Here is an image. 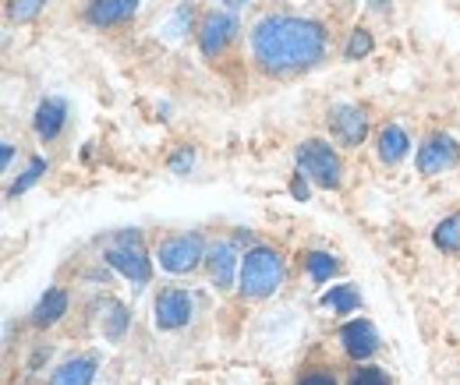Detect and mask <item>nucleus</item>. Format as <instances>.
I'll return each mask as SVG.
<instances>
[{
  "label": "nucleus",
  "instance_id": "f257e3e1",
  "mask_svg": "<svg viewBox=\"0 0 460 385\" xmlns=\"http://www.w3.org/2000/svg\"><path fill=\"white\" fill-rule=\"evenodd\" d=\"M252 57L270 74H288L319 64L326 54V29L312 18L266 14L252 25Z\"/></svg>",
  "mask_w": 460,
  "mask_h": 385
},
{
  "label": "nucleus",
  "instance_id": "f03ea898",
  "mask_svg": "<svg viewBox=\"0 0 460 385\" xmlns=\"http://www.w3.org/2000/svg\"><path fill=\"white\" fill-rule=\"evenodd\" d=\"M284 276H288V266H284L280 251L259 244V248L244 251V258H241L237 290H241L248 301H262V297H273V293L284 286Z\"/></svg>",
  "mask_w": 460,
  "mask_h": 385
},
{
  "label": "nucleus",
  "instance_id": "7ed1b4c3",
  "mask_svg": "<svg viewBox=\"0 0 460 385\" xmlns=\"http://www.w3.org/2000/svg\"><path fill=\"white\" fill-rule=\"evenodd\" d=\"M103 262L120 273L131 286H146L153 279V262L146 255V244H142V233L138 230H120L114 237V244L107 248Z\"/></svg>",
  "mask_w": 460,
  "mask_h": 385
},
{
  "label": "nucleus",
  "instance_id": "20e7f679",
  "mask_svg": "<svg viewBox=\"0 0 460 385\" xmlns=\"http://www.w3.org/2000/svg\"><path fill=\"white\" fill-rule=\"evenodd\" d=\"M294 156H297V170H301L308 180H315L319 188H341V180H344V163H341V156L333 153L330 142L308 138V142L297 145Z\"/></svg>",
  "mask_w": 460,
  "mask_h": 385
},
{
  "label": "nucleus",
  "instance_id": "39448f33",
  "mask_svg": "<svg viewBox=\"0 0 460 385\" xmlns=\"http://www.w3.org/2000/svg\"><path fill=\"white\" fill-rule=\"evenodd\" d=\"M156 262L160 269H167L173 276L191 273L199 262H206V244L199 233H177V237H167L160 248H156Z\"/></svg>",
  "mask_w": 460,
  "mask_h": 385
},
{
  "label": "nucleus",
  "instance_id": "423d86ee",
  "mask_svg": "<svg viewBox=\"0 0 460 385\" xmlns=\"http://www.w3.org/2000/svg\"><path fill=\"white\" fill-rule=\"evenodd\" d=\"M191 315H195V301H191L188 290H177V286L160 290V297H156V304H153V322H156V329H167V332L181 329V326L191 322Z\"/></svg>",
  "mask_w": 460,
  "mask_h": 385
},
{
  "label": "nucleus",
  "instance_id": "0eeeda50",
  "mask_svg": "<svg viewBox=\"0 0 460 385\" xmlns=\"http://www.w3.org/2000/svg\"><path fill=\"white\" fill-rule=\"evenodd\" d=\"M234 36H237V18L227 11H209L199 25V50H202V57L213 60L234 43Z\"/></svg>",
  "mask_w": 460,
  "mask_h": 385
},
{
  "label": "nucleus",
  "instance_id": "6e6552de",
  "mask_svg": "<svg viewBox=\"0 0 460 385\" xmlns=\"http://www.w3.org/2000/svg\"><path fill=\"white\" fill-rule=\"evenodd\" d=\"M457 163H460V145H457V138H450V135H432V138L418 149V170H421L425 177H439V173L454 170Z\"/></svg>",
  "mask_w": 460,
  "mask_h": 385
},
{
  "label": "nucleus",
  "instance_id": "1a4fd4ad",
  "mask_svg": "<svg viewBox=\"0 0 460 385\" xmlns=\"http://www.w3.org/2000/svg\"><path fill=\"white\" fill-rule=\"evenodd\" d=\"M206 269L217 290H227L234 286V279L241 273V258H237V244L234 241H217L209 251H206Z\"/></svg>",
  "mask_w": 460,
  "mask_h": 385
},
{
  "label": "nucleus",
  "instance_id": "9d476101",
  "mask_svg": "<svg viewBox=\"0 0 460 385\" xmlns=\"http://www.w3.org/2000/svg\"><path fill=\"white\" fill-rule=\"evenodd\" d=\"M341 346H344L347 357L368 361L379 350V332H376V326L368 319H350L344 329H341Z\"/></svg>",
  "mask_w": 460,
  "mask_h": 385
},
{
  "label": "nucleus",
  "instance_id": "9b49d317",
  "mask_svg": "<svg viewBox=\"0 0 460 385\" xmlns=\"http://www.w3.org/2000/svg\"><path fill=\"white\" fill-rule=\"evenodd\" d=\"M64 124H67V100H60V96H47L32 113V131L40 142H54L64 131Z\"/></svg>",
  "mask_w": 460,
  "mask_h": 385
},
{
  "label": "nucleus",
  "instance_id": "f8f14e48",
  "mask_svg": "<svg viewBox=\"0 0 460 385\" xmlns=\"http://www.w3.org/2000/svg\"><path fill=\"white\" fill-rule=\"evenodd\" d=\"M330 124H333V131H337V138L344 145H361L365 135H368V117H365V110L347 107V103L330 110Z\"/></svg>",
  "mask_w": 460,
  "mask_h": 385
},
{
  "label": "nucleus",
  "instance_id": "ddd939ff",
  "mask_svg": "<svg viewBox=\"0 0 460 385\" xmlns=\"http://www.w3.org/2000/svg\"><path fill=\"white\" fill-rule=\"evenodd\" d=\"M138 0H93L85 7V22L96 29H111V25H124L128 18H135Z\"/></svg>",
  "mask_w": 460,
  "mask_h": 385
},
{
  "label": "nucleus",
  "instance_id": "4468645a",
  "mask_svg": "<svg viewBox=\"0 0 460 385\" xmlns=\"http://www.w3.org/2000/svg\"><path fill=\"white\" fill-rule=\"evenodd\" d=\"M64 315H67V293L60 286H50L40 297V304L32 308V326L36 329H50V326H58Z\"/></svg>",
  "mask_w": 460,
  "mask_h": 385
},
{
  "label": "nucleus",
  "instance_id": "2eb2a0df",
  "mask_svg": "<svg viewBox=\"0 0 460 385\" xmlns=\"http://www.w3.org/2000/svg\"><path fill=\"white\" fill-rule=\"evenodd\" d=\"M411 153V138L401 124H386L379 131V160L383 163H401L403 156Z\"/></svg>",
  "mask_w": 460,
  "mask_h": 385
},
{
  "label": "nucleus",
  "instance_id": "dca6fc26",
  "mask_svg": "<svg viewBox=\"0 0 460 385\" xmlns=\"http://www.w3.org/2000/svg\"><path fill=\"white\" fill-rule=\"evenodd\" d=\"M96 379V357H71L54 372V385H93Z\"/></svg>",
  "mask_w": 460,
  "mask_h": 385
},
{
  "label": "nucleus",
  "instance_id": "f3484780",
  "mask_svg": "<svg viewBox=\"0 0 460 385\" xmlns=\"http://www.w3.org/2000/svg\"><path fill=\"white\" fill-rule=\"evenodd\" d=\"M100 326H103V336H107L111 343H120L128 326H131V315H128V308H124L120 301H103V308H100Z\"/></svg>",
  "mask_w": 460,
  "mask_h": 385
},
{
  "label": "nucleus",
  "instance_id": "a211bd4d",
  "mask_svg": "<svg viewBox=\"0 0 460 385\" xmlns=\"http://www.w3.org/2000/svg\"><path fill=\"white\" fill-rule=\"evenodd\" d=\"M323 308H330V311H337V315H350V311L358 308V290H354L350 283L330 286V290L323 293Z\"/></svg>",
  "mask_w": 460,
  "mask_h": 385
},
{
  "label": "nucleus",
  "instance_id": "6ab92c4d",
  "mask_svg": "<svg viewBox=\"0 0 460 385\" xmlns=\"http://www.w3.org/2000/svg\"><path fill=\"white\" fill-rule=\"evenodd\" d=\"M432 241H436L439 251L457 255L460 251V213H454V216H447V220L439 223V226L432 230Z\"/></svg>",
  "mask_w": 460,
  "mask_h": 385
},
{
  "label": "nucleus",
  "instance_id": "aec40b11",
  "mask_svg": "<svg viewBox=\"0 0 460 385\" xmlns=\"http://www.w3.org/2000/svg\"><path fill=\"white\" fill-rule=\"evenodd\" d=\"M305 269L315 283H330V276L341 269V262L330 251H312V255H305Z\"/></svg>",
  "mask_w": 460,
  "mask_h": 385
},
{
  "label": "nucleus",
  "instance_id": "412c9836",
  "mask_svg": "<svg viewBox=\"0 0 460 385\" xmlns=\"http://www.w3.org/2000/svg\"><path fill=\"white\" fill-rule=\"evenodd\" d=\"M43 173H47V160H43V156H36L32 163L25 166V173H22V177H18L14 184H11L7 198H18V195H25V191H29L32 184H40V177H43Z\"/></svg>",
  "mask_w": 460,
  "mask_h": 385
},
{
  "label": "nucleus",
  "instance_id": "4be33fe9",
  "mask_svg": "<svg viewBox=\"0 0 460 385\" xmlns=\"http://www.w3.org/2000/svg\"><path fill=\"white\" fill-rule=\"evenodd\" d=\"M43 4L47 0H7V14H11V22L25 25V22H32L43 11Z\"/></svg>",
  "mask_w": 460,
  "mask_h": 385
},
{
  "label": "nucleus",
  "instance_id": "5701e85b",
  "mask_svg": "<svg viewBox=\"0 0 460 385\" xmlns=\"http://www.w3.org/2000/svg\"><path fill=\"white\" fill-rule=\"evenodd\" d=\"M372 47H376V43H372V36H368L365 29H354V32H350V39H347V47H344V57L347 60H361V57L372 54Z\"/></svg>",
  "mask_w": 460,
  "mask_h": 385
},
{
  "label": "nucleus",
  "instance_id": "b1692460",
  "mask_svg": "<svg viewBox=\"0 0 460 385\" xmlns=\"http://www.w3.org/2000/svg\"><path fill=\"white\" fill-rule=\"evenodd\" d=\"M347 385H390V379L383 375V368H358L347 379Z\"/></svg>",
  "mask_w": 460,
  "mask_h": 385
},
{
  "label": "nucleus",
  "instance_id": "393cba45",
  "mask_svg": "<svg viewBox=\"0 0 460 385\" xmlns=\"http://www.w3.org/2000/svg\"><path fill=\"white\" fill-rule=\"evenodd\" d=\"M195 163V156H191V149H181L177 156H171V173H188Z\"/></svg>",
  "mask_w": 460,
  "mask_h": 385
},
{
  "label": "nucleus",
  "instance_id": "a878e982",
  "mask_svg": "<svg viewBox=\"0 0 460 385\" xmlns=\"http://www.w3.org/2000/svg\"><path fill=\"white\" fill-rule=\"evenodd\" d=\"M290 195H294L297 202H308V177H305L301 170H297V177L290 180Z\"/></svg>",
  "mask_w": 460,
  "mask_h": 385
},
{
  "label": "nucleus",
  "instance_id": "bb28decb",
  "mask_svg": "<svg viewBox=\"0 0 460 385\" xmlns=\"http://www.w3.org/2000/svg\"><path fill=\"white\" fill-rule=\"evenodd\" d=\"M297 385H337V382H333V375H330V372H312V375H305Z\"/></svg>",
  "mask_w": 460,
  "mask_h": 385
},
{
  "label": "nucleus",
  "instance_id": "cd10ccee",
  "mask_svg": "<svg viewBox=\"0 0 460 385\" xmlns=\"http://www.w3.org/2000/svg\"><path fill=\"white\" fill-rule=\"evenodd\" d=\"M0 160H4V166H11V160H14V145H11V142H4V149H0Z\"/></svg>",
  "mask_w": 460,
  "mask_h": 385
},
{
  "label": "nucleus",
  "instance_id": "c85d7f7f",
  "mask_svg": "<svg viewBox=\"0 0 460 385\" xmlns=\"http://www.w3.org/2000/svg\"><path fill=\"white\" fill-rule=\"evenodd\" d=\"M213 4H224V7H244V4H252V0H213Z\"/></svg>",
  "mask_w": 460,
  "mask_h": 385
}]
</instances>
